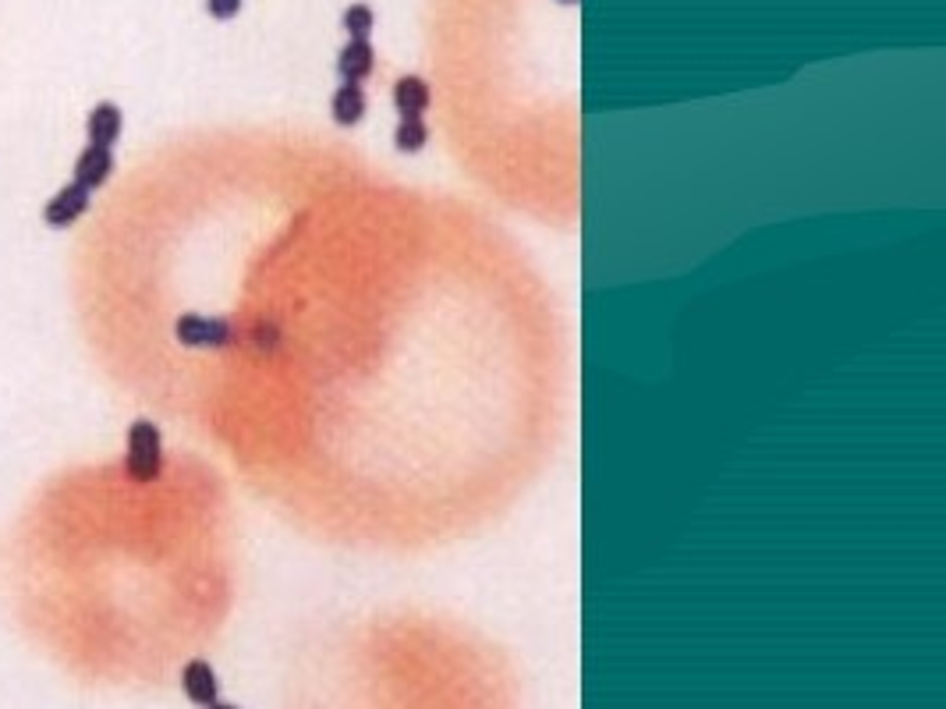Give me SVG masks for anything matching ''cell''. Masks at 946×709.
<instances>
[{
	"label": "cell",
	"mask_w": 946,
	"mask_h": 709,
	"mask_svg": "<svg viewBox=\"0 0 946 709\" xmlns=\"http://www.w3.org/2000/svg\"><path fill=\"white\" fill-rule=\"evenodd\" d=\"M125 472L135 483H156L163 476V433L153 419H135L128 426Z\"/></svg>",
	"instance_id": "1"
},
{
	"label": "cell",
	"mask_w": 946,
	"mask_h": 709,
	"mask_svg": "<svg viewBox=\"0 0 946 709\" xmlns=\"http://www.w3.org/2000/svg\"><path fill=\"white\" fill-rule=\"evenodd\" d=\"M174 341L181 348H227L234 341V323L227 316H202V312H181L174 320Z\"/></svg>",
	"instance_id": "2"
},
{
	"label": "cell",
	"mask_w": 946,
	"mask_h": 709,
	"mask_svg": "<svg viewBox=\"0 0 946 709\" xmlns=\"http://www.w3.org/2000/svg\"><path fill=\"white\" fill-rule=\"evenodd\" d=\"M89 203H93V192H86L82 185H64L57 195H50L47 206H43V220H47V227H54V231H64V227L78 224V220L89 213Z\"/></svg>",
	"instance_id": "3"
},
{
	"label": "cell",
	"mask_w": 946,
	"mask_h": 709,
	"mask_svg": "<svg viewBox=\"0 0 946 709\" xmlns=\"http://www.w3.org/2000/svg\"><path fill=\"white\" fill-rule=\"evenodd\" d=\"M181 692L188 695V702H192V706L210 709L213 702H220L217 671H213L206 660H188L185 667H181Z\"/></svg>",
	"instance_id": "4"
},
{
	"label": "cell",
	"mask_w": 946,
	"mask_h": 709,
	"mask_svg": "<svg viewBox=\"0 0 946 709\" xmlns=\"http://www.w3.org/2000/svg\"><path fill=\"white\" fill-rule=\"evenodd\" d=\"M75 185H82L86 192H96L110 181L114 174V149L103 146H86L82 153L75 156Z\"/></svg>",
	"instance_id": "5"
},
{
	"label": "cell",
	"mask_w": 946,
	"mask_h": 709,
	"mask_svg": "<svg viewBox=\"0 0 946 709\" xmlns=\"http://www.w3.org/2000/svg\"><path fill=\"white\" fill-rule=\"evenodd\" d=\"M121 132H125V114H121L117 103H96V107L89 110V117H86L89 146L114 149L117 139H121Z\"/></svg>",
	"instance_id": "6"
},
{
	"label": "cell",
	"mask_w": 946,
	"mask_h": 709,
	"mask_svg": "<svg viewBox=\"0 0 946 709\" xmlns=\"http://www.w3.org/2000/svg\"><path fill=\"white\" fill-rule=\"evenodd\" d=\"M373 71H376V50L369 39H351V43H344V50L337 54V75H341L344 82L362 86Z\"/></svg>",
	"instance_id": "7"
},
{
	"label": "cell",
	"mask_w": 946,
	"mask_h": 709,
	"mask_svg": "<svg viewBox=\"0 0 946 709\" xmlns=\"http://www.w3.org/2000/svg\"><path fill=\"white\" fill-rule=\"evenodd\" d=\"M433 103V89L426 78L419 75H401L394 82V107L401 117H422Z\"/></svg>",
	"instance_id": "8"
},
{
	"label": "cell",
	"mask_w": 946,
	"mask_h": 709,
	"mask_svg": "<svg viewBox=\"0 0 946 709\" xmlns=\"http://www.w3.org/2000/svg\"><path fill=\"white\" fill-rule=\"evenodd\" d=\"M365 107H369V100H365V89L355 86V82H344V86L334 93V100H330V117H334V125L355 128L358 121L365 117Z\"/></svg>",
	"instance_id": "9"
},
{
	"label": "cell",
	"mask_w": 946,
	"mask_h": 709,
	"mask_svg": "<svg viewBox=\"0 0 946 709\" xmlns=\"http://www.w3.org/2000/svg\"><path fill=\"white\" fill-rule=\"evenodd\" d=\"M429 142V125L426 117H401V125L394 128V146L397 153L411 156V153H422Z\"/></svg>",
	"instance_id": "10"
},
{
	"label": "cell",
	"mask_w": 946,
	"mask_h": 709,
	"mask_svg": "<svg viewBox=\"0 0 946 709\" xmlns=\"http://www.w3.org/2000/svg\"><path fill=\"white\" fill-rule=\"evenodd\" d=\"M341 25L351 39H369V32H373V25H376V15L369 4H351V8L341 15Z\"/></svg>",
	"instance_id": "11"
},
{
	"label": "cell",
	"mask_w": 946,
	"mask_h": 709,
	"mask_svg": "<svg viewBox=\"0 0 946 709\" xmlns=\"http://www.w3.org/2000/svg\"><path fill=\"white\" fill-rule=\"evenodd\" d=\"M206 11H210L217 22H231L241 11V0H206Z\"/></svg>",
	"instance_id": "12"
},
{
	"label": "cell",
	"mask_w": 946,
	"mask_h": 709,
	"mask_svg": "<svg viewBox=\"0 0 946 709\" xmlns=\"http://www.w3.org/2000/svg\"><path fill=\"white\" fill-rule=\"evenodd\" d=\"M210 709H238V706H234V702H213Z\"/></svg>",
	"instance_id": "13"
},
{
	"label": "cell",
	"mask_w": 946,
	"mask_h": 709,
	"mask_svg": "<svg viewBox=\"0 0 946 709\" xmlns=\"http://www.w3.org/2000/svg\"><path fill=\"white\" fill-rule=\"evenodd\" d=\"M557 4H567V8H571V4H582V0H557Z\"/></svg>",
	"instance_id": "14"
}]
</instances>
